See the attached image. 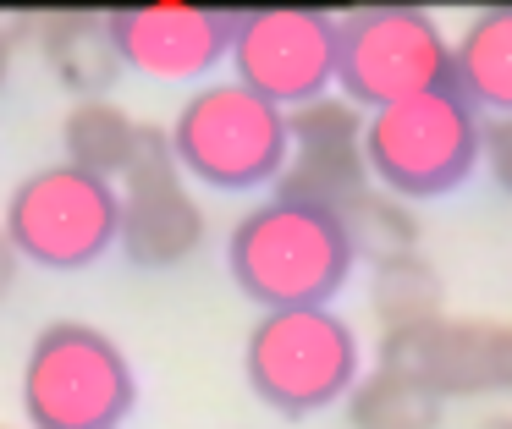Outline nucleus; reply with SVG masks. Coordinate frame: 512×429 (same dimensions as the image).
<instances>
[{
    "instance_id": "obj_1",
    "label": "nucleus",
    "mask_w": 512,
    "mask_h": 429,
    "mask_svg": "<svg viewBox=\"0 0 512 429\" xmlns=\"http://www.w3.org/2000/svg\"><path fill=\"white\" fill-rule=\"evenodd\" d=\"M226 270L259 308H331L353 275V242L336 209L270 193L232 220Z\"/></svg>"
},
{
    "instance_id": "obj_2",
    "label": "nucleus",
    "mask_w": 512,
    "mask_h": 429,
    "mask_svg": "<svg viewBox=\"0 0 512 429\" xmlns=\"http://www.w3.org/2000/svg\"><path fill=\"white\" fill-rule=\"evenodd\" d=\"M138 407V374L127 347L94 319L39 325L23 358L28 429H122Z\"/></svg>"
},
{
    "instance_id": "obj_3",
    "label": "nucleus",
    "mask_w": 512,
    "mask_h": 429,
    "mask_svg": "<svg viewBox=\"0 0 512 429\" xmlns=\"http://www.w3.org/2000/svg\"><path fill=\"white\" fill-rule=\"evenodd\" d=\"M166 149L188 182H204L215 193L276 187L292 149L287 110L259 99L237 77H215L177 105V116L166 127Z\"/></svg>"
},
{
    "instance_id": "obj_4",
    "label": "nucleus",
    "mask_w": 512,
    "mask_h": 429,
    "mask_svg": "<svg viewBox=\"0 0 512 429\" xmlns=\"http://www.w3.org/2000/svg\"><path fill=\"white\" fill-rule=\"evenodd\" d=\"M364 374V341L336 308H265L243 336V380L270 413L309 418Z\"/></svg>"
},
{
    "instance_id": "obj_5",
    "label": "nucleus",
    "mask_w": 512,
    "mask_h": 429,
    "mask_svg": "<svg viewBox=\"0 0 512 429\" xmlns=\"http://www.w3.org/2000/svg\"><path fill=\"white\" fill-rule=\"evenodd\" d=\"M479 127H485V116L452 83L369 110L364 116L369 182L386 187L402 204L457 193L479 165Z\"/></svg>"
},
{
    "instance_id": "obj_6",
    "label": "nucleus",
    "mask_w": 512,
    "mask_h": 429,
    "mask_svg": "<svg viewBox=\"0 0 512 429\" xmlns=\"http://www.w3.org/2000/svg\"><path fill=\"white\" fill-rule=\"evenodd\" d=\"M0 231L23 264L56 275L94 270L116 248V182L50 160L6 193Z\"/></svg>"
},
{
    "instance_id": "obj_7",
    "label": "nucleus",
    "mask_w": 512,
    "mask_h": 429,
    "mask_svg": "<svg viewBox=\"0 0 512 429\" xmlns=\"http://www.w3.org/2000/svg\"><path fill=\"white\" fill-rule=\"evenodd\" d=\"M452 83V39L424 6H358L336 17V88L347 105L380 110Z\"/></svg>"
},
{
    "instance_id": "obj_8",
    "label": "nucleus",
    "mask_w": 512,
    "mask_h": 429,
    "mask_svg": "<svg viewBox=\"0 0 512 429\" xmlns=\"http://www.w3.org/2000/svg\"><path fill=\"white\" fill-rule=\"evenodd\" d=\"M232 77L281 110L331 94L336 83V17L314 6H265L232 17Z\"/></svg>"
},
{
    "instance_id": "obj_9",
    "label": "nucleus",
    "mask_w": 512,
    "mask_h": 429,
    "mask_svg": "<svg viewBox=\"0 0 512 429\" xmlns=\"http://www.w3.org/2000/svg\"><path fill=\"white\" fill-rule=\"evenodd\" d=\"M204 231H210V215L171 160L166 132L144 127L138 160L116 176V248L138 270H177L204 248Z\"/></svg>"
},
{
    "instance_id": "obj_10",
    "label": "nucleus",
    "mask_w": 512,
    "mask_h": 429,
    "mask_svg": "<svg viewBox=\"0 0 512 429\" xmlns=\"http://www.w3.org/2000/svg\"><path fill=\"white\" fill-rule=\"evenodd\" d=\"M380 369L419 380L424 391L485 396L512 391V325L507 319H419V325L380 330Z\"/></svg>"
},
{
    "instance_id": "obj_11",
    "label": "nucleus",
    "mask_w": 512,
    "mask_h": 429,
    "mask_svg": "<svg viewBox=\"0 0 512 429\" xmlns=\"http://www.w3.org/2000/svg\"><path fill=\"white\" fill-rule=\"evenodd\" d=\"M287 165L276 176L281 198L342 209L353 193L369 187L364 165V110L347 105L342 94H320L309 105L287 110Z\"/></svg>"
},
{
    "instance_id": "obj_12",
    "label": "nucleus",
    "mask_w": 512,
    "mask_h": 429,
    "mask_svg": "<svg viewBox=\"0 0 512 429\" xmlns=\"http://www.w3.org/2000/svg\"><path fill=\"white\" fill-rule=\"evenodd\" d=\"M232 17L237 11L160 0V6L111 11V33L116 50H122V66L160 77V83H199L232 50Z\"/></svg>"
},
{
    "instance_id": "obj_13",
    "label": "nucleus",
    "mask_w": 512,
    "mask_h": 429,
    "mask_svg": "<svg viewBox=\"0 0 512 429\" xmlns=\"http://www.w3.org/2000/svg\"><path fill=\"white\" fill-rule=\"evenodd\" d=\"M28 33H34V50L50 66V77L78 99H105L111 83L127 72L111 33V11H50V17L28 22Z\"/></svg>"
},
{
    "instance_id": "obj_14",
    "label": "nucleus",
    "mask_w": 512,
    "mask_h": 429,
    "mask_svg": "<svg viewBox=\"0 0 512 429\" xmlns=\"http://www.w3.org/2000/svg\"><path fill=\"white\" fill-rule=\"evenodd\" d=\"M452 88L474 110L512 116V6H485L452 39Z\"/></svg>"
},
{
    "instance_id": "obj_15",
    "label": "nucleus",
    "mask_w": 512,
    "mask_h": 429,
    "mask_svg": "<svg viewBox=\"0 0 512 429\" xmlns=\"http://www.w3.org/2000/svg\"><path fill=\"white\" fill-rule=\"evenodd\" d=\"M138 149H144V121L116 99H72L61 116V160L89 176L116 182L138 160Z\"/></svg>"
},
{
    "instance_id": "obj_16",
    "label": "nucleus",
    "mask_w": 512,
    "mask_h": 429,
    "mask_svg": "<svg viewBox=\"0 0 512 429\" xmlns=\"http://www.w3.org/2000/svg\"><path fill=\"white\" fill-rule=\"evenodd\" d=\"M342 407L353 429H441L446 418L441 396L397 369H380V363L358 374L353 391L342 396Z\"/></svg>"
},
{
    "instance_id": "obj_17",
    "label": "nucleus",
    "mask_w": 512,
    "mask_h": 429,
    "mask_svg": "<svg viewBox=\"0 0 512 429\" xmlns=\"http://www.w3.org/2000/svg\"><path fill=\"white\" fill-rule=\"evenodd\" d=\"M369 308L380 314V330L441 319L446 314V281L424 253H397V259L369 264Z\"/></svg>"
},
{
    "instance_id": "obj_18",
    "label": "nucleus",
    "mask_w": 512,
    "mask_h": 429,
    "mask_svg": "<svg viewBox=\"0 0 512 429\" xmlns=\"http://www.w3.org/2000/svg\"><path fill=\"white\" fill-rule=\"evenodd\" d=\"M336 220H342L347 242H353V259L380 264V259H397V253H419V215H413V204L391 198L375 182L347 198L336 209Z\"/></svg>"
},
{
    "instance_id": "obj_19",
    "label": "nucleus",
    "mask_w": 512,
    "mask_h": 429,
    "mask_svg": "<svg viewBox=\"0 0 512 429\" xmlns=\"http://www.w3.org/2000/svg\"><path fill=\"white\" fill-rule=\"evenodd\" d=\"M479 160L490 165L501 193H512V116H485V127H479Z\"/></svg>"
},
{
    "instance_id": "obj_20",
    "label": "nucleus",
    "mask_w": 512,
    "mask_h": 429,
    "mask_svg": "<svg viewBox=\"0 0 512 429\" xmlns=\"http://www.w3.org/2000/svg\"><path fill=\"white\" fill-rule=\"evenodd\" d=\"M17 33H28V22H6V17H0V83H6V72H12Z\"/></svg>"
},
{
    "instance_id": "obj_21",
    "label": "nucleus",
    "mask_w": 512,
    "mask_h": 429,
    "mask_svg": "<svg viewBox=\"0 0 512 429\" xmlns=\"http://www.w3.org/2000/svg\"><path fill=\"white\" fill-rule=\"evenodd\" d=\"M17 270H23V259H17V253H12V242H6V231H0V297L12 292Z\"/></svg>"
},
{
    "instance_id": "obj_22",
    "label": "nucleus",
    "mask_w": 512,
    "mask_h": 429,
    "mask_svg": "<svg viewBox=\"0 0 512 429\" xmlns=\"http://www.w3.org/2000/svg\"><path fill=\"white\" fill-rule=\"evenodd\" d=\"M474 429H512V413H490V418H479Z\"/></svg>"
},
{
    "instance_id": "obj_23",
    "label": "nucleus",
    "mask_w": 512,
    "mask_h": 429,
    "mask_svg": "<svg viewBox=\"0 0 512 429\" xmlns=\"http://www.w3.org/2000/svg\"><path fill=\"white\" fill-rule=\"evenodd\" d=\"M0 429H6V424H0Z\"/></svg>"
}]
</instances>
